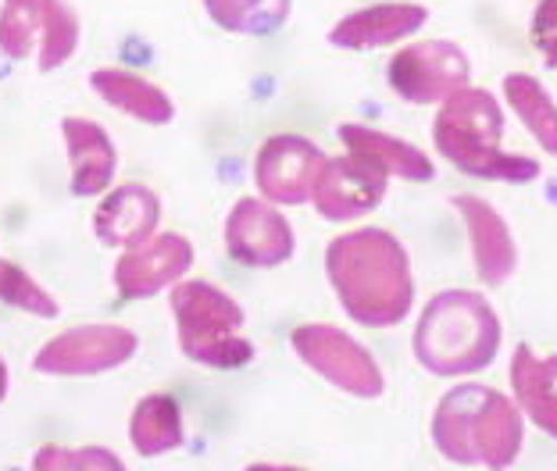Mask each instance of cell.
Instances as JSON below:
<instances>
[{
	"label": "cell",
	"instance_id": "cell-7",
	"mask_svg": "<svg viewBox=\"0 0 557 471\" xmlns=\"http://www.w3.org/2000/svg\"><path fill=\"white\" fill-rule=\"evenodd\" d=\"M294 350L311 372H319L325 382H333L336 389L350 393V397H361V400L383 397L386 382L375 358L358 339L347 336L344 329L300 325L294 333Z\"/></svg>",
	"mask_w": 557,
	"mask_h": 471
},
{
	"label": "cell",
	"instance_id": "cell-1",
	"mask_svg": "<svg viewBox=\"0 0 557 471\" xmlns=\"http://www.w3.org/2000/svg\"><path fill=\"white\" fill-rule=\"evenodd\" d=\"M325 275L344 311L361 325L386 329L408 318L414 300L411 261L386 228H354L325 250Z\"/></svg>",
	"mask_w": 557,
	"mask_h": 471
},
{
	"label": "cell",
	"instance_id": "cell-12",
	"mask_svg": "<svg viewBox=\"0 0 557 471\" xmlns=\"http://www.w3.org/2000/svg\"><path fill=\"white\" fill-rule=\"evenodd\" d=\"M386 186L389 175L383 169H375L372 161L347 150L344 158L325 161L319 183H314L311 203L329 222H354L379 208V200L386 197Z\"/></svg>",
	"mask_w": 557,
	"mask_h": 471
},
{
	"label": "cell",
	"instance_id": "cell-23",
	"mask_svg": "<svg viewBox=\"0 0 557 471\" xmlns=\"http://www.w3.org/2000/svg\"><path fill=\"white\" fill-rule=\"evenodd\" d=\"M294 0H205L208 15L222 29L239 36H269L289 18Z\"/></svg>",
	"mask_w": 557,
	"mask_h": 471
},
{
	"label": "cell",
	"instance_id": "cell-8",
	"mask_svg": "<svg viewBox=\"0 0 557 471\" xmlns=\"http://www.w3.org/2000/svg\"><path fill=\"white\" fill-rule=\"evenodd\" d=\"M468 65L465 50L450 40H422L404 47L389 61V86L411 104H443L447 97L468 86Z\"/></svg>",
	"mask_w": 557,
	"mask_h": 471
},
{
	"label": "cell",
	"instance_id": "cell-9",
	"mask_svg": "<svg viewBox=\"0 0 557 471\" xmlns=\"http://www.w3.org/2000/svg\"><path fill=\"white\" fill-rule=\"evenodd\" d=\"M136 347L139 339L125 325H79L40 347L33 364L44 375H100L129 361Z\"/></svg>",
	"mask_w": 557,
	"mask_h": 471
},
{
	"label": "cell",
	"instance_id": "cell-2",
	"mask_svg": "<svg viewBox=\"0 0 557 471\" xmlns=\"http://www.w3.org/2000/svg\"><path fill=\"white\" fill-rule=\"evenodd\" d=\"M433 443L454 464L508 468L522 450V411L497 389L458 386L436 407Z\"/></svg>",
	"mask_w": 557,
	"mask_h": 471
},
{
	"label": "cell",
	"instance_id": "cell-6",
	"mask_svg": "<svg viewBox=\"0 0 557 471\" xmlns=\"http://www.w3.org/2000/svg\"><path fill=\"white\" fill-rule=\"evenodd\" d=\"M79 47V18L65 0H4L0 8V54L33 58L40 72H54Z\"/></svg>",
	"mask_w": 557,
	"mask_h": 471
},
{
	"label": "cell",
	"instance_id": "cell-17",
	"mask_svg": "<svg viewBox=\"0 0 557 471\" xmlns=\"http://www.w3.org/2000/svg\"><path fill=\"white\" fill-rule=\"evenodd\" d=\"M69 147V164H72V194L75 197H97L104 194L108 183L115 179V144L90 119H65L61 122Z\"/></svg>",
	"mask_w": 557,
	"mask_h": 471
},
{
	"label": "cell",
	"instance_id": "cell-20",
	"mask_svg": "<svg viewBox=\"0 0 557 471\" xmlns=\"http://www.w3.org/2000/svg\"><path fill=\"white\" fill-rule=\"evenodd\" d=\"M90 86L104 104L119 108L122 114H129V119H139L147 125H169L172 114H175L172 100L164 97V90H158L154 83L139 79V75H133V72L97 69L90 75Z\"/></svg>",
	"mask_w": 557,
	"mask_h": 471
},
{
	"label": "cell",
	"instance_id": "cell-19",
	"mask_svg": "<svg viewBox=\"0 0 557 471\" xmlns=\"http://www.w3.org/2000/svg\"><path fill=\"white\" fill-rule=\"evenodd\" d=\"M511 389L518 407L533 418L536 429L557 439V354L536 358L522 343L511 361Z\"/></svg>",
	"mask_w": 557,
	"mask_h": 471
},
{
	"label": "cell",
	"instance_id": "cell-13",
	"mask_svg": "<svg viewBox=\"0 0 557 471\" xmlns=\"http://www.w3.org/2000/svg\"><path fill=\"white\" fill-rule=\"evenodd\" d=\"M194 264V244L180 233H154L144 244L125 247L115 264V286L125 300H147L164 286L180 283Z\"/></svg>",
	"mask_w": 557,
	"mask_h": 471
},
{
	"label": "cell",
	"instance_id": "cell-10",
	"mask_svg": "<svg viewBox=\"0 0 557 471\" xmlns=\"http://www.w3.org/2000/svg\"><path fill=\"white\" fill-rule=\"evenodd\" d=\"M325 161L329 158L322 150L304 136L283 133L264 139L255 161V179L261 197L272 203H286V208H297V203L311 200Z\"/></svg>",
	"mask_w": 557,
	"mask_h": 471
},
{
	"label": "cell",
	"instance_id": "cell-3",
	"mask_svg": "<svg viewBox=\"0 0 557 471\" xmlns=\"http://www.w3.org/2000/svg\"><path fill=\"white\" fill-rule=\"evenodd\" d=\"M500 350V322L486 297L468 289L436 293L414 325V358L433 375H472Z\"/></svg>",
	"mask_w": 557,
	"mask_h": 471
},
{
	"label": "cell",
	"instance_id": "cell-24",
	"mask_svg": "<svg viewBox=\"0 0 557 471\" xmlns=\"http://www.w3.org/2000/svg\"><path fill=\"white\" fill-rule=\"evenodd\" d=\"M0 300L11 303V308H22L25 314H36V318H58V300L50 297L44 286H36L29 275L15 264L0 261Z\"/></svg>",
	"mask_w": 557,
	"mask_h": 471
},
{
	"label": "cell",
	"instance_id": "cell-18",
	"mask_svg": "<svg viewBox=\"0 0 557 471\" xmlns=\"http://www.w3.org/2000/svg\"><path fill=\"white\" fill-rule=\"evenodd\" d=\"M339 139L347 144L350 154L372 161L375 169H383L386 175H397V179L429 183L436 175L433 161H429L418 147L404 144V139H397V136L369 129V125H354V122L339 125Z\"/></svg>",
	"mask_w": 557,
	"mask_h": 471
},
{
	"label": "cell",
	"instance_id": "cell-11",
	"mask_svg": "<svg viewBox=\"0 0 557 471\" xmlns=\"http://www.w3.org/2000/svg\"><path fill=\"white\" fill-rule=\"evenodd\" d=\"M225 250L247 269H272L294 258V228L272 200L244 197L225 219Z\"/></svg>",
	"mask_w": 557,
	"mask_h": 471
},
{
	"label": "cell",
	"instance_id": "cell-16",
	"mask_svg": "<svg viewBox=\"0 0 557 471\" xmlns=\"http://www.w3.org/2000/svg\"><path fill=\"white\" fill-rule=\"evenodd\" d=\"M429 22V11L422 4H375L354 15L339 18L329 29V44L344 50H372V47H389L404 40V36L418 33Z\"/></svg>",
	"mask_w": 557,
	"mask_h": 471
},
{
	"label": "cell",
	"instance_id": "cell-25",
	"mask_svg": "<svg viewBox=\"0 0 557 471\" xmlns=\"http://www.w3.org/2000/svg\"><path fill=\"white\" fill-rule=\"evenodd\" d=\"M36 471H72V468H111L122 471V461L111 450L86 447V450H61V447H44L33 457Z\"/></svg>",
	"mask_w": 557,
	"mask_h": 471
},
{
	"label": "cell",
	"instance_id": "cell-26",
	"mask_svg": "<svg viewBox=\"0 0 557 471\" xmlns=\"http://www.w3.org/2000/svg\"><path fill=\"white\" fill-rule=\"evenodd\" d=\"M533 44L547 61V69H557V0H540L533 11Z\"/></svg>",
	"mask_w": 557,
	"mask_h": 471
},
{
	"label": "cell",
	"instance_id": "cell-4",
	"mask_svg": "<svg viewBox=\"0 0 557 471\" xmlns=\"http://www.w3.org/2000/svg\"><path fill=\"white\" fill-rule=\"evenodd\" d=\"M433 136L440 154L465 175L497 183H533L540 175V164L533 158L500 150L504 111L497 97L479 90V86H465L443 100Z\"/></svg>",
	"mask_w": 557,
	"mask_h": 471
},
{
	"label": "cell",
	"instance_id": "cell-22",
	"mask_svg": "<svg viewBox=\"0 0 557 471\" xmlns=\"http://www.w3.org/2000/svg\"><path fill=\"white\" fill-rule=\"evenodd\" d=\"M504 97H508L511 111L522 119V125L536 136V144L557 158V104L550 94L525 72H511L504 79Z\"/></svg>",
	"mask_w": 557,
	"mask_h": 471
},
{
	"label": "cell",
	"instance_id": "cell-14",
	"mask_svg": "<svg viewBox=\"0 0 557 471\" xmlns=\"http://www.w3.org/2000/svg\"><path fill=\"white\" fill-rule=\"evenodd\" d=\"M454 208L461 211L468 225V239H472V261L475 272L486 286L508 283L518 269V247L508 222L500 219V211L493 203L479 197H454Z\"/></svg>",
	"mask_w": 557,
	"mask_h": 471
},
{
	"label": "cell",
	"instance_id": "cell-15",
	"mask_svg": "<svg viewBox=\"0 0 557 471\" xmlns=\"http://www.w3.org/2000/svg\"><path fill=\"white\" fill-rule=\"evenodd\" d=\"M158 219H161V200L154 189L125 183L119 189H111L108 200L97 208L94 228L104 247H136L147 236H154Z\"/></svg>",
	"mask_w": 557,
	"mask_h": 471
},
{
	"label": "cell",
	"instance_id": "cell-5",
	"mask_svg": "<svg viewBox=\"0 0 557 471\" xmlns=\"http://www.w3.org/2000/svg\"><path fill=\"white\" fill-rule=\"evenodd\" d=\"M172 314L180 329V350L205 368H239L255 358V347L239 336L244 308L219 286L194 278L172 289Z\"/></svg>",
	"mask_w": 557,
	"mask_h": 471
},
{
	"label": "cell",
	"instance_id": "cell-21",
	"mask_svg": "<svg viewBox=\"0 0 557 471\" xmlns=\"http://www.w3.org/2000/svg\"><path fill=\"white\" fill-rule=\"evenodd\" d=\"M129 443L139 457H158L164 450L183 447L180 404L169 393H150V397L139 400L129 418Z\"/></svg>",
	"mask_w": 557,
	"mask_h": 471
}]
</instances>
